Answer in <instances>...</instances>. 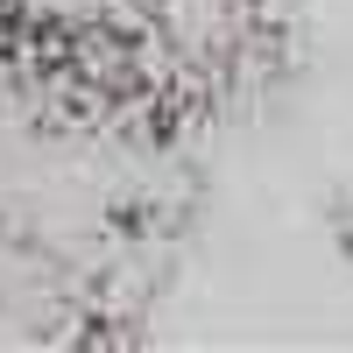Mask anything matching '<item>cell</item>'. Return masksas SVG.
<instances>
[{
    "instance_id": "cell-1",
    "label": "cell",
    "mask_w": 353,
    "mask_h": 353,
    "mask_svg": "<svg viewBox=\"0 0 353 353\" xmlns=\"http://www.w3.org/2000/svg\"><path fill=\"white\" fill-rule=\"evenodd\" d=\"M163 106L233 99L276 64V0H128Z\"/></svg>"
},
{
    "instance_id": "cell-2",
    "label": "cell",
    "mask_w": 353,
    "mask_h": 353,
    "mask_svg": "<svg viewBox=\"0 0 353 353\" xmlns=\"http://www.w3.org/2000/svg\"><path fill=\"white\" fill-rule=\"evenodd\" d=\"M8 8V28H21V36H64V28H85V21H99V14H121L128 0H0Z\"/></svg>"
}]
</instances>
